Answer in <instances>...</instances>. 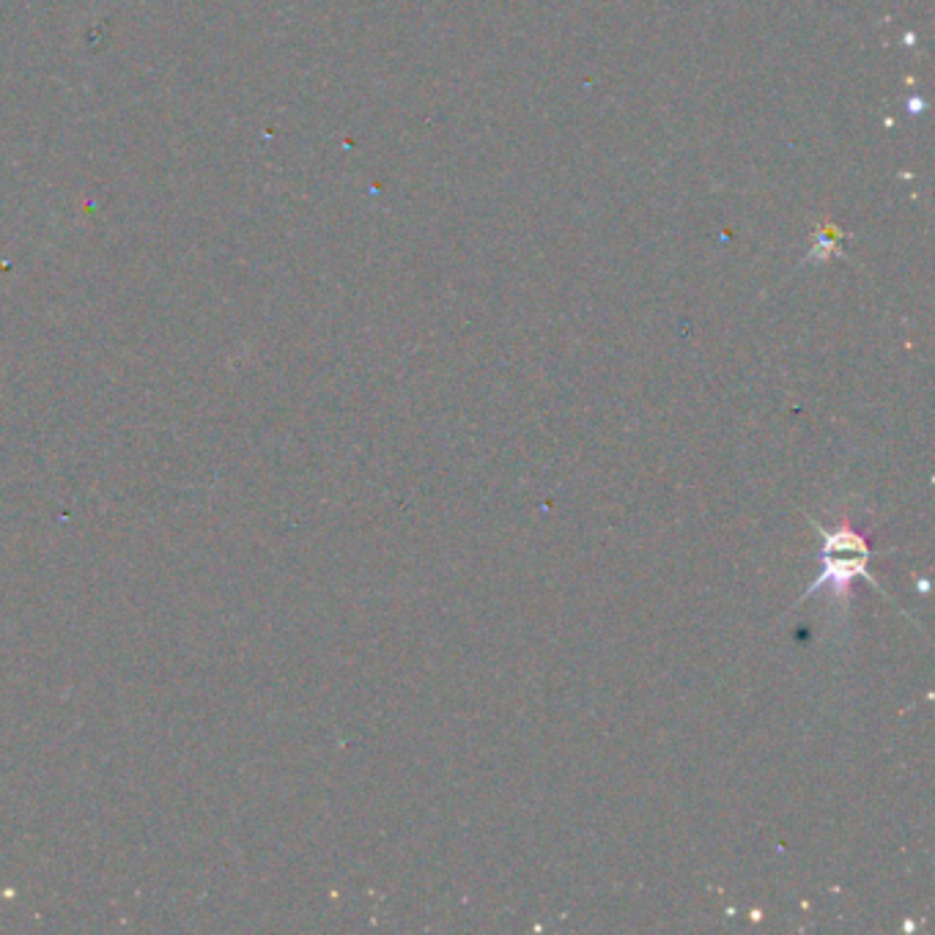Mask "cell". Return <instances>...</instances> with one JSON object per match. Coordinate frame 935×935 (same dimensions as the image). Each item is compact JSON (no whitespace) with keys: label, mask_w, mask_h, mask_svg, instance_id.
<instances>
[{"label":"cell","mask_w":935,"mask_h":935,"mask_svg":"<svg viewBox=\"0 0 935 935\" xmlns=\"http://www.w3.org/2000/svg\"><path fill=\"white\" fill-rule=\"evenodd\" d=\"M820 535H823L818 557L820 574L804 590V598L815 595L823 587H829L834 598H850V587L856 579L881 587L870 571L872 546L861 532L853 530L850 524H840L834 530H820Z\"/></svg>","instance_id":"1"}]
</instances>
